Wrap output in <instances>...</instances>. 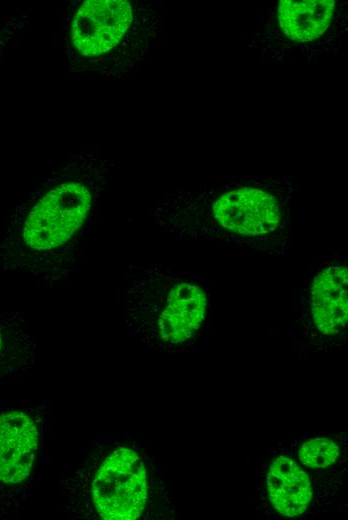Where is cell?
Instances as JSON below:
<instances>
[{
    "label": "cell",
    "mask_w": 348,
    "mask_h": 520,
    "mask_svg": "<svg viewBox=\"0 0 348 520\" xmlns=\"http://www.w3.org/2000/svg\"><path fill=\"white\" fill-rule=\"evenodd\" d=\"M267 489L273 507L287 517L304 513L312 497L306 472L294 460L283 455L276 457L269 467Z\"/></svg>",
    "instance_id": "8"
},
{
    "label": "cell",
    "mask_w": 348,
    "mask_h": 520,
    "mask_svg": "<svg viewBox=\"0 0 348 520\" xmlns=\"http://www.w3.org/2000/svg\"><path fill=\"white\" fill-rule=\"evenodd\" d=\"M334 7L333 0H282L278 6L279 24L291 40L312 41L329 26Z\"/></svg>",
    "instance_id": "9"
},
{
    "label": "cell",
    "mask_w": 348,
    "mask_h": 520,
    "mask_svg": "<svg viewBox=\"0 0 348 520\" xmlns=\"http://www.w3.org/2000/svg\"><path fill=\"white\" fill-rule=\"evenodd\" d=\"M340 453L339 445L331 438H316L305 442L299 450L301 463L309 468H326Z\"/></svg>",
    "instance_id": "11"
},
{
    "label": "cell",
    "mask_w": 348,
    "mask_h": 520,
    "mask_svg": "<svg viewBox=\"0 0 348 520\" xmlns=\"http://www.w3.org/2000/svg\"><path fill=\"white\" fill-rule=\"evenodd\" d=\"M35 338L21 314L0 315V377L18 375L35 366Z\"/></svg>",
    "instance_id": "10"
},
{
    "label": "cell",
    "mask_w": 348,
    "mask_h": 520,
    "mask_svg": "<svg viewBox=\"0 0 348 520\" xmlns=\"http://www.w3.org/2000/svg\"><path fill=\"white\" fill-rule=\"evenodd\" d=\"M311 312L319 331L336 335L347 322V269L323 270L311 287Z\"/></svg>",
    "instance_id": "7"
},
{
    "label": "cell",
    "mask_w": 348,
    "mask_h": 520,
    "mask_svg": "<svg viewBox=\"0 0 348 520\" xmlns=\"http://www.w3.org/2000/svg\"><path fill=\"white\" fill-rule=\"evenodd\" d=\"M52 404L0 406V513L13 516L27 499L51 450Z\"/></svg>",
    "instance_id": "4"
},
{
    "label": "cell",
    "mask_w": 348,
    "mask_h": 520,
    "mask_svg": "<svg viewBox=\"0 0 348 520\" xmlns=\"http://www.w3.org/2000/svg\"><path fill=\"white\" fill-rule=\"evenodd\" d=\"M123 308V319L142 341L166 350L192 339L204 319V290L169 270L131 276Z\"/></svg>",
    "instance_id": "3"
},
{
    "label": "cell",
    "mask_w": 348,
    "mask_h": 520,
    "mask_svg": "<svg viewBox=\"0 0 348 520\" xmlns=\"http://www.w3.org/2000/svg\"><path fill=\"white\" fill-rule=\"evenodd\" d=\"M55 494L72 519H138L152 501L149 467L133 445L102 436L61 475Z\"/></svg>",
    "instance_id": "2"
},
{
    "label": "cell",
    "mask_w": 348,
    "mask_h": 520,
    "mask_svg": "<svg viewBox=\"0 0 348 520\" xmlns=\"http://www.w3.org/2000/svg\"><path fill=\"white\" fill-rule=\"evenodd\" d=\"M213 212L222 227L246 237L267 234L278 227L280 220L275 198L248 187L223 194L215 202Z\"/></svg>",
    "instance_id": "6"
},
{
    "label": "cell",
    "mask_w": 348,
    "mask_h": 520,
    "mask_svg": "<svg viewBox=\"0 0 348 520\" xmlns=\"http://www.w3.org/2000/svg\"><path fill=\"white\" fill-rule=\"evenodd\" d=\"M134 20L125 0L76 1L60 21L61 48L72 72L103 78Z\"/></svg>",
    "instance_id": "5"
},
{
    "label": "cell",
    "mask_w": 348,
    "mask_h": 520,
    "mask_svg": "<svg viewBox=\"0 0 348 520\" xmlns=\"http://www.w3.org/2000/svg\"><path fill=\"white\" fill-rule=\"evenodd\" d=\"M109 161L93 153L56 165L22 204L0 263L43 287H61L81 264L85 238L107 182Z\"/></svg>",
    "instance_id": "1"
}]
</instances>
